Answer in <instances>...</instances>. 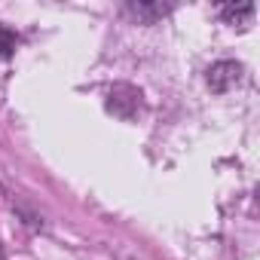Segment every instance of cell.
I'll list each match as a JSON object with an SVG mask.
<instances>
[{
	"label": "cell",
	"instance_id": "3957f363",
	"mask_svg": "<svg viewBox=\"0 0 260 260\" xmlns=\"http://www.w3.org/2000/svg\"><path fill=\"white\" fill-rule=\"evenodd\" d=\"M220 19L223 22H230V25H251V19H254V4H230V7H223L220 10Z\"/></svg>",
	"mask_w": 260,
	"mask_h": 260
},
{
	"label": "cell",
	"instance_id": "7a4b0ae2",
	"mask_svg": "<svg viewBox=\"0 0 260 260\" xmlns=\"http://www.w3.org/2000/svg\"><path fill=\"white\" fill-rule=\"evenodd\" d=\"M169 4H150V0H128L125 4V13L132 16L138 25H153L159 22L162 16H169Z\"/></svg>",
	"mask_w": 260,
	"mask_h": 260
},
{
	"label": "cell",
	"instance_id": "277c9868",
	"mask_svg": "<svg viewBox=\"0 0 260 260\" xmlns=\"http://www.w3.org/2000/svg\"><path fill=\"white\" fill-rule=\"evenodd\" d=\"M13 52H16V34L7 25H0V58H10Z\"/></svg>",
	"mask_w": 260,
	"mask_h": 260
},
{
	"label": "cell",
	"instance_id": "6da1fadb",
	"mask_svg": "<svg viewBox=\"0 0 260 260\" xmlns=\"http://www.w3.org/2000/svg\"><path fill=\"white\" fill-rule=\"evenodd\" d=\"M242 80V64L239 61H217L208 68V89L211 92H230L233 86H239Z\"/></svg>",
	"mask_w": 260,
	"mask_h": 260
}]
</instances>
